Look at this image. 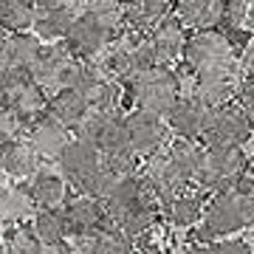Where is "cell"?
Here are the masks:
<instances>
[{"mask_svg": "<svg viewBox=\"0 0 254 254\" xmlns=\"http://www.w3.org/2000/svg\"><path fill=\"white\" fill-rule=\"evenodd\" d=\"M246 170H249V158L243 155L240 147L206 144L203 153H200L195 184L203 192H220V190H229L240 175H246Z\"/></svg>", "mask_w": 254, "mask_h": 254, "instance_id": "obj_1", "label": "cell"}, {"mask_svg": "<svg viewBox=\"0 0 254 254\" xmlns=\"http://www.w3.org/2000/svg\"><path fill=\"white\" fill-rule=\"evenodd\" d=\"M76 138H85L88 144H93L99 150L102 158L110 155H122V153H133L130 141H127V127H125V116L116 108L108 110H91L79 119V125L73 127Z\"/></svg>", "mask_w": 254, "mask_h": 254, "instance_id": "obj_2", "label": "cell"}, {"mask_svg": "<svg viewBox=\"0 0 254 254\" xmlns=\"http://www.w3.org/2000/svg\"><path fill=\"white\" fill-rule=\"evenodd\" d=\"M130 93L136 108L150 110L155 116H167L170 108L181 99V82L167 65H153L130 82Z\"/></svg>", "mask_w": 254, "mask_h": 254, "instance_id": "obj_3", "label": "cell"}, {"mask_svg": "<svg viewBox=\"0 0 254 254\" xmlns=\"http://www.w3.org/2000/svg\"><path fill=\"white\" fill-rule=\"evenodd\" d=\"M200 218H203V223L195 232V240H200V243H209L215 237H226L232 232H240L243 226H252V220H249L243 203L237 200L232 187L215 192L212 200L203 203V215Z\"/></svg>", "mask_w": 254, "mask_h": 254, "instance_id": "obj_4", "label": "cell"}, {"mask_svg": "<svg viewBox=\"0 0 254 254\" xmlns=\"http://www.w3.org/2000/svg\"><path fill=\"white\" fill-rule=\"evenodd\" d=\"M46 91L31 79L28 71H20V68H9V71L0 76V108H6L9 113L20 119V122H28L34 119L37 113L46 110Z\"/></svg>", "mask_w": 254, "mask_h": 254, "instance_id": "obj_5", "label": "cell"}, {"mask_svg": "<svg viewBox=\"0 0 254 254\" xmlns=\"http://www.w3.org/2000/svg\"><path fill=\"white\" fill-rule=\"evenodd\" d=\"M235 43L229 40L226 31L218 28H198L192 37L184 40V63L192 71H206V68H218V65L235 63Z\"/></svg>", "mask_w": 254, "mask_h": 254, "instance_id": "obj_6", "label": "cell"}, {"mask_svg": "<svg viewBox=\"0 0 254 254\" xmlns=\"http://www.w3.org/2000/svg\"><path fill=\"white\" fill-rule=\"evenodd\" d=\"M252 136H254L252 113H246L243 108H237L232 102L209 110L203 133H200V138L206 144H235V147L246 144Z\"/></svg>", "mask_w": 254, "mask_h": 254, "instance_id": "obj_7", "label": "cell"}, {"mask_svg": "<svg viewBox=\"0 0 254 254\" xmlns=\"http://www.w3.org/2000/svg\"><path fill=\"white\" fill-rule=\"evenodd\" d=\"M116 34H110L105 26H99L96 20H91L85 11H82L79 17H73L71 28H68V34L63 37L68 51H71L76 60H85V63H93V60H99L105 51H108L110 40Z\"/></svg>", "mask_w": 254, "mask_h": 254, "instance_id": "obj_8", "label": "cell"}, {"mask_svg": "<svg viewBox=\"0 0 254 254\" xmlns=\"http://www.w3.org/2000/svg\"><path fill=\"white\" fill-rule=\"evenodd\" d=\"M237 91V71L235 63L218 65V68H206V71H195V91L192 96L203 105V108H220L232 102Z\"/></svg>", "mask_w": 254, "mask_h": 254, "instance_id": "obj_9", "label": "cell"}, {"mask_svg": "<svg viewBox=\"0 0 254 254\" xmlns=\"http://www.w3.org/2000/svg\"><path fill=\"white\" fill-rule=\"evenodd\" d=\"M26 141L34 147V153L46 161H57L60 153L65 150V144L71 141V133L68 127L60 125L51 113H37L34 119L26 122Z\"/></svg>", "mask_w": 254, "mask_h": 254, "instance_id": "obj_10", "label": "cell"}, {"mask_svg": "<svg viewBox=\"0 0 254 254\" xmlns=\"http://www.w3.org/2000/svg\"><path fill=\"white\" fill-rule=\"evenodd\" d=\"M127 127V141H130V150L136 158H147L153 155L155 150H161L164 138H167V130H164L161 116H155L150 110L136 108L130 116L125 119Z\"/></svg>", "mask_w": 254, "mask_h": 254, "instance_id": "obj_11", "label": "cell"}, {"mask_svg": "<svg viewBox=\"0 0 254 254\" xmlns=\"http://www.w3.org/2000/svg\"><path fill=\"white\" fill-rule=\"evenodd\" d=\"M71 0H34V20L31 28L40 40H63L73 23Z\"/></svg>", "mask_w": 254, "mask_h": 254, "instance_id": "obj_12", "label": "cell"}, {"mask_svg": "<svg viewBox=\"0 0 254 254\" xmlns=\"http://www.w3.org/2000/svg\"><path fill=\"white\" fill-rule=\"evenodd\" d=\"M57 161H60V173H63L65 181L73 184V187H79V184L102 164V155H99V150L93 144H88L85 138H71Z\"/></svg>", "mask_w": 254, "mask_h": 254, "instance_id": "obj_13", "label": "cell"}, {"mask_svg": "<svg viewBox=\"0 0 254 254\" xmlns=\"http://www.w3.org/2000/svg\"><path fill=\"white\" fill-rule=\"evenodd\" d=\"M63 218H65V229L68 235L73 237H85L93 235L96 229L105 223V212H102V200L91 198V195H76V198L65 200V209H63Z\"/></svg>", "mask_w": 254, "mask_h": 254, "instance_id": "obj_14", "label": "cell"}, {"mask_svg": "<svg viewBox=\"0 0 254 254\" xmlns=\"http://www.w3.org/2000/svg\"><path fill=\"white\" fill-rule=\"evenodd\" d=\"M141 181L153 190V195L158 198V203H167V200L173 198L175 192H181L187 184L173 173V167L167 161V155L161 150H155L153 155H147V167L141 170Z\"/></svg>", "mask_w": 254, "mask_h": 254, "instance_id": "obj_15", "label": "cell"}, {"mask_svg": "<svg viewBox=\"0 0 254 254\" xmlns=\"http://www.w3.org/2000/svg\"><path fill=\"white\" fill-rule=\"evenodd\" d=\"M147 37H150V46H153V51H155L158 65H167V63H173V60H178L181 51H184V40H187L181 20L175 17L173 11H170L161 23H155V26L147 31Z\"/></svg>", "mask_w": 254, "mask_h": 254, "instance_id": "obj_16", "label": "cell"}, {"mask_svg": "<svg viewBox=\"0 0 254 254\" xmlns=\"http://www.w3.org/2000/svg\"><path fill=\"white\" fill-rule=\"evenodd\" d=\"M0 167H3V175H11V178H31L34 170L40 167V155L34 153V147L26 141V136L9 138L0 144Z\"/></svg>", "mask_w": 254, "mask_h": 254, "instance_id": "obj_17", "label": "cell"}, {"mask_svg": "<svg viewBox=\"0 0 254 254\" xmlns=\"http://www.w3.org/2000/svg\"><path fill=\"white\" fill-rule=\"evenodd\" d=\"M71 60H73V54L68 51V46H65L63 40H54V46H48V48L40 51L37 63L28 68V73H31V79L46 91L51 85H60V76H63V71L68 68Z\"/></svg>", "mask_w": 254, "mask_h": 254, "instance_id": "obj_18", "label": "cell"}, {"mask_svg": "<svg viewBox=\"0 0 254 254\" xmlns=\"http://www.w3.org/2000/svg\"><path fill=\"white\" fill-rule=\"evenodd\" d=\"M209 108H203L195 96L192 99H178L167 113V122H170V130H173L178 138H200L203 133V125H206Z\"/></svg>", "mask_w": 254, "mask_h": 254, "instance_id": "obj_19", "label": "cell"}, {"mask_svg": "<svg viewBox=\"0 0 254 254\" xmlns=\"http://www.w3.org/2000/svg\"><path fill=\"white\" fill-rule=\"evenodd\" d=\"M173 11L187 28H218L223 17V0H178L173 3Z\"/></svg>", "mask_w": 254, "mask_h": 254, "instance_id": "obj_20", "label": "cell"}, {"mask_svg": "<svg viewBox=\"0 0 254 254\" xmlns=\"http://www.w3.org/2000/svg\"><path fill=\"white\" fill-rule=\"evenodd\" d=\"M79 93L85 96L91 110H108V108H116L119 102V82L108 71H102L99 65L91 63V73H88L85 85L79 88Z\"/></svg>", "mask_w": 254, "mask_h": 254, "instance_id": "obj_21", "label": "cell"}, {"mask_svg": "<svg viewBox=\"0 0 254 254\" xmlns=\"http://www.w3.org/2000/svg\"><path fill=\"white\" fill-rule=\"evenodd\" d=\"M125 26L136 31H150L155 23H161L173 11V0H125Z\"/></svg>", "mask_w": 254, "mask_h": 254, "instance_id": "obj_22", "label": "cell"}, {"mask_svg": "<svg viewBox=\"0 0 254 254\" xmlns=\"http://www.w3.org/2000/svg\"><path fill=\"white\" fill-rule=\"evenodd\" d=\"M65 178L51 173V170H34L31 184H28V195L31 203L40 209H54L60 203H65Z\"/></svg>", "mask_w": 254, "mask_h": 254, "instance_id": "obj_23", "label": "cell"}, {"mask_svg": "<svg viewBox=\"0 0 254 254\" xmlns=\"http://www.w3.org/2000/svg\"><path fill=\"white\" fill-rule=\"evenodd\" d=\"M46 113H51L60 125L73 130V127L79 125V119L88 113V102H85V96L79 91H73V88H60L46 102Z\"/></svg>", "mask_w": 254, "mask_h": 254, "instance_id": "obj_24", "label": "cell"}, {"mask_svg": "<svg viewBox=\"0 0 254 254\" xmlns=\"http://www.w3.org/2000/svg\"><path fill=\"white\" fill-rule=\"evenodd\" d=\"M3 48H6V57H9L11 68H20V71H28L31 65L37 63V57L43 51V43L34 31H9L6 40H3Z\"/></svg>", "mask_w": 254, "mask_h": 254, "instance_id": "obj_25", "label": "cell"}, {"mask_svg": "<svg viewBox=\"0 0 254 254\" xmlns=\"http://www.w3.org/2000/svg\"><path fill=\"white\" fill-rule=\"evenodd\" d=\"M200 153H203V147L195 144V138L173 141V144L164 150L167 161H170V167H173V173L178 175L184 184L195 181V173H198V164H200Z\"/></svg>", "mask_w": 254, "mask_h": 254, "instance_id": "obj_26", "label": "cell"}, {"mask_svg": "<svg viewBox=\"0 0 254 254\" xmlns=\"http://www.w3.org/2000/svg\"><path fill=\"white\" fill-rule=\"evenodd\" d=\"M161 209H167V218L173 226H195L203 215V195L200 192H190V190H181L175 192L173 198L167 200Z\"/></svg>", "mask_w": 254, "mask_h": 254, "instance_id": "obj_27", "label": "cell"}, {"mask_svg": "<svg viewBox=\"0 0 254 254\" xmlns=\"http://www.w3.org/2000/svg\"><path fill=\"white\" fill-rule=\"evenodd\" d=\"M34 212V203H31V195H28V187H20V184H9V187H0V223H23Z\"/></svg>", "mask_w": 254, "mask_h": 254, "instance_id": "obj_28", "label": "cell"}, {"mask_svg": "<svg viewBox=\"0 0 254 254\" xmlns=\"http://www.w3.org/2000/svg\"><path fill=\"white\" fill-rule=\"evenodd\" d=\"M88 243H85V252L88 254H136V246L133 240L125 235V232H119L116 226H110V223H102L93 235L85 237Z\"/></svg>", "mask_w": 254, "mask_h": 254, "instance_id": "obj_29", "label": "cell"}, {"mask_svg": "<svg viewBox=\"0 0 254 254\" xmlns=\"http://www.w3.org/2000/svg\"><path fill=\"white\" fill-rule=\"evenodd\" d=\"M34 20V0H0V28L9 31H26Z\"/></svg>", "mask_w": 254, "mask_h": 254, "instance_id": "obj_30", "label": "cell"}, {"mask_svg": "<svg viewBox=\"0 0 254 254\" xmlns=\"http://www.w3.org/2000/svg\"><path fill=\"white\" fill-rule=\"evenodd\" d=\"M85 14L105 26L110 34H119V28L125 26L122 0H85Z\"/></svg>", "mask_w": 254, "mask_h": 254, "instance_id": "obj_31", "label": "cell"}, {"mask_svg": "<svg viewBox=\"0 0 254 254\" xmlns=\"http://www.w3.org/2000/svg\"><path fill=\"white\" fill-rule=\"evenodd\" d=\"M122 178H125V175H119L110 164L102 161L99 167H96V170L79 184V192H85V195H91V198H96V200H105Z\"/></svg>", "mask_w": 254, "mask_h": 254, "instance_id": "obj_32", "label": "cell"}, {"mask_svg": "<svg viewBox=\"0 0 254 254\" xmlns=\"http://www.w3.org/2000/svg\"><path fill=\"white\" fill-rule=\"evenodd\" d=\"M34 235L40 237V243H57V240H65L68 235V229H65V218L60 209H40L34 215Z\"/></svg>", "mask_w": 254, "mask_h": 254, "instance_id": "obj_33", "label": "cell"}, {"mask_svg": "<svg viewBox=\"0 0 254 254\" xmlns=\"http://www.w3.org/2000/svg\"><path fill=\"white\" fill-rule=\"evenodd\" d=\"M3 249H6V254H40L43 243H40V237L34 235L31 226H17L14 223V229L6 235Z\"/></svg>", "mask_w": 254, "mask_h": 254, "instance_id": "obj_34", "label": "cell"}, {"mask_svg": "<svg viewBox=\"0 0 254 254\" xmlns=\"http://www.w3.org/2000/svg\"><path fill=\"white\" fill-rule=\"evenodd\" d=\"M209 254H252V246L240 240V237H229V240H212L209 243Z\"/></svg>", "mask_w": 254, "mask_h": 254, "instance_id": "obj_35", "label": "cell"}, {"mask_svg": "<svg viewBox=\"0 0 254 254\" xmlns=\"http://www.w3.org/2000/svg\"><path fill=\"white\" fill-rule=\"evenodd\" d=\"M20 133H23V122L14 113H9L6 108H0V144L14 138V136H20Z\"/></svg>", "mask_w": 254, "mask_h": 254, "instance_id": "obj_36", "label": "cell"}, {"mask_svg": "<svg viewBox=\"0 0 254 254\" xmlns=\"http://www.w3.org/2000/svg\"><path fill=\"white\" fill-rule=\"evenodd\" d=\"M235 96H237V102H240V108H243L246 113H254V73L246 76V79L237 85Z\"/></svg>", "mask_w": 254, "mask_h": 254, "instance_id": "obj_37", "label": "cell"}, {"mask_svg": "<svg viewBox=\"0 0 254 254\" xmlns=\"http://www.w3.org/2000/svg\"><path fill=\"white\" fill-rule=\"evenodd\" d=\"M40 254H76V249L65 240H57V243H43Z\"/></svg>", "mask_w": 254, "mask_h": 254, "instance_id": "obj_38", "label": "cell"}, {"mask_svg": "<svg viewBox=\"0 0 254 254\" xmlns=\"http://www.w3.org/2000/svg\"><path fill=\"white\" fill-rule=\"evenodd\" d=\"M243 68L249 73H254V37L246 40V46H243Z\"/></svg>", "mask_w": 254, "mask_h": 254, "instance_id": "obj_39", "label": "cell"}, {"mask_svg": "<svg viewBox=\"0 0 254 254\" xmlns=\"http://www.w3.org/2000/svg\"><path fill=\"white\" fill-rule=\"evenodd\" d=\"M243 26L249 31H254V0H246V11H243Z\"/></svg>", "mask_w": 254, "mask_h": 254, "instance_id": "obj_40", "label": "cell"}, {"mask_svg": "<svg viewBox=\"0 0 254 254\" xmlns=\"http://www.w3.org/2000/svg\"><path fill=\"white\" fill-rule=\"evenodd\" d=\"M9 68H11V65H9V57H6V48H3V43H0V76L9 71Z\"/></svg>", "mask_w": 254, "mask_h": 254, "instance_id": "obj_41", "label": "cell"}, {"mask_svg": "<svg viewBox=\"0 0 254 254\" xmlns=\"http://www.w3.org/2000/svg\"><path fill=\"white\" fill-rule=\"evenodd\" d=\"M249 170H252V175H254V155H252V161H249Z\"/></svg>", "mask_w": 254, "mask_h": 254, "instance_id": "obj_42", "label": "cell"}, {"mask_svg": "<svg viewBox=\"0 0 254 254\" xmlns=\"http://www.w3.org/2000/svg\"><path fill=\"white\" fill-rule=\"evenodd\" d=\"M0 254H6V249H3V240H0Z\"/></svg>", "mask_w": 254, "mask_h": 254, "instance_id": "obj_43", "label": "cell"}, {"mask_svg": "<svg viewBox=\"0 0 254 254\" xmlns=\"http://www.w3.org/2000/svg\"><path fill=\"white\" fill-rule=\"evenodd\" d=\"M76 254H88V252H85V249H76Z\"/></svg>", "mask_w": 254, "mask_h": 254, "instance_id": "obj_44", "label": "cell"}, {"mask_svg": "<svg viewBox=\"0 0 254 254\" xmlns=\"http://www.w3.org/2000/svg\"><path fill=\"white\" fill-rule=\"evenodd\" d=\"M0 181H3V167H0Z\"/></svg>", "mask_w": 254, "mask_h": 254, "instance_id": "obj_45", "label": "cell"}]
</instances>
